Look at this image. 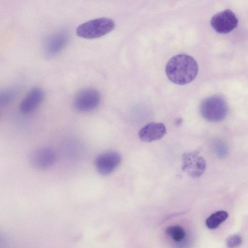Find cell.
I'll list each match as a JSON object with an SVG mask.
<instances>
[{
	"mask_svg": "<svg viewBox=\"0 0 248 248\" xmlns=\"http://www.w3.org/2000/svg\"><path fill=\"white\" fill-rule=\"evenodd\" d=\"M165 71L167 77L172 82L185 85L196 78L198 65L192 57L184 54H178L168 61Z\"/></svg>",
	"mask_w": 248,
	"mask_h": 248,
	"instance_id": "1",
	"label": "cell"
},
{
	"mask_svg": "<svg viewBox=\"0 0 248 248\" xmlns=\"http://www.w3.org/2000/svg\"><path fill=\"white\" fill-rule=\"evenodd\" d=\"M115 22L110 18L100 17L83 23L78 27L77 35L83 38L93 39L101 37L115 28Z\"/></svg>",
	"mask_w": 248,
	"mask_h": 248,
	"instance_id": "2",
	"label": "cell"
},
{
	"mask_svg": "<svg viewBox=\"0 0 248 248\" xmlns=\"http://www.w3.org/2000/svg\"><path fill=\"white\" fill-rule=\"evenodd\" d=\"M200 111L202 116L207 121L217 122L225 119L228 114V107L223 98L214 95L202 102Z\"/></svg>",
	"mask_w": 248,
	"mask_h": 248,
	"instance_id": "3",
	"label": "cell"
},
{
	"mask_svg": "<svg viewBox=\"0 0 248 248\" xmlns=\"http://www.w3.org/2000/svg\"><path fill=\"white\" fill-rule=\"evenodd\" d=\"M182 169L190 177H200L206 168L204 158L197 152L184 153L182 156Z\"/></svg>",
	"mask_w": 248,
	"mask_h": 248,
	"instance_id": "4",
	"label": "cell"
},
{
	"mask_svg": "<svg viewBox=\"0 0 248 248\" xmlns=\"http://www.w3.org/2000/svg\"><path fill=\"white\" fill-rule=\"evenodd\" d=\"M210 24L217 32L226 34L231 32L237 27L238 20L232 11L226 9L215 14L212 17Z\"/></svg>",
	"mask_w": 248,
	"mask_h": 248,
	"instance_id": "5",
	"label": "cell"
},
{
	"mask_svg": "<svg viewBox=\"0 0 248 248\" xmlns=\"http://www.w3.org/2000/svg\"><path fill=\"white\" fill-rule=\"evenodd\" d=\"M99 93L93 88H86L79 92L74 100V106L78 110L87 112L94 109L100 102Z\"/></svg>",
	"mask_w": 248,
	"mask_h": 248,
	"instance_id": "6",
	"label": "cell"
},
{
	"mask_svg": "<svg viewBox=\"0 0 248 248\" xmlns=\"http://www.w3.org/2000/svg\"><path fill=\"white\" fill-rule=\"evenodd\" d=\"M121 155L116 151H111L103 153L95 159L94 164L97 172L101 175L110 174L120 164Z\"/></svg>",
	"mask_w": 248,
	"mask_h": 248,
	"instance_id": "7",
	"label": "cell"
},
{
	"mask_svg": "<svg viewBox=\"0 0 248 248\" xmlns=\"http://www.w3.org/2000/svg\"><path fill=\"white\" fill-rule=\"evenodd\" d=\"M29 160L31 165L39 170H46L54 164L56 155L51 149L43 148L32 151L29 155Z\"/></svg>",
	"mask_w": 248,
	"mask_h": 248,
	"instance_id": "8",
	"label": "cell"
},
{
	"mask_svg": "<svg viewBox=\"0 0 248 248\" xmlns=\"http://www.w3.org/2000/svg\"><path fill=\"white\" fill-rule=\"evenodd\" d=\"M68 41V35L62 31L49 36L45 43V52L46 56L53 57L60 52L66 46Z\"/></svg>",
	"mask_w": 248,
	"mask_h": 248,
	"instance_id": "9",
	"label": "cell"
},
{
	"mask_svg": "<svg viewBox=\"0 0 248 248\" xmlns=\"http://www.w3.org/2000/svg\"><path fill=\"white\" fill-rule=\"evenodd\" d=\"M166 133V128L163 123L152 122L142 127L138 136L141 141L150 142L161 139Z\"/></svg>",
	"mask_w": 248,
	"mask_h": 248,
	"instance_id": "10",
	"label": "cell"
},
{
	"mask_svg": "<svg viewBox=\"0 0 248 248\" xmlns=\"http://www.w3.org/2000/svg\"><path fill=\"white\" fill-rule=\"evenodd\" d=\"M44 93L38 87L32 88L23 98L20 104V111L28 114L36 109L43 101Z\"/></svg>",
	"mask_w": 248,
	"mask_h": 248,
	"instance_id": "11",
	"label": "cell"
},
{
	"mask_svg": "<svg viewBox=\"0 0 248 248\" xmlns=\"http://www.w3.org/2000/svg\"><path fill=\"white\" fill-rule=\"evenodd\" d=\"M228 217V213L225 211L220 210L216 211L211 214L206 219V225L209 229H215L224 222Z\"/></svg>",
	"mask_w": 248,
	"mask_h": 248,
	"instance_id": "12",
	"label": "cell"
},
{
	"mask_svg": "<svg viewBox=\"0 0 248 248\" xmlns=\"http://www.w3.org/2000/svg\"><path fill=\"white\" fill-rule=\"evenodd\" d=\"M166 234L176 242L183 240L186 235L185 230L179 225L171 226L166 230Z\"/></svg>",
	"mask_w": 248,
	"mask_h": 248,
	"instance_id": "13",
	"label": "cell"
},
{
	"mask_svg": "<svg viewBox=\"0 0 248 248\" xmlns=\"http://www.w3.org/2000/svg\"><path fill=\"white\" fill-rule=\"evenodd\" d=\"M242 242V237L238 234H233L228 238L226 245L228 248H235L240 246Z\"/></svg>",
	"mask_w": 248,
	"mask_h": 248,
	"instance_id": "14",
	"label": "cell"
},
{
	"mask_svg": "<svg viewBox=\"0 0 248 248\" xmlns=\"http://www.w3.org/2000/svg\"><path fill=\"white\" fill-rule=\"evenodd\" d=\"M15 91L13 90H7L1 93L0 101L1 103L5 104L9 102L14 97Z\"/></svg>",
	"mask_w": 248,
	"mask_h": 248,
	"instance_id": "15",
	"label": "cell"
},
{
	"mask_svg": "<svg viewBox=\"0 0 248 248\" xmlns=\"http://www.w3.org/2000/svg\"><path fill=\"white\" fill-rule=\"evenodd\" d=\"M216 148L217 154L218 155L220 156L221 157H223L226 155L227 151L226 147L224 144H222L221 143V144L219 143V144H217V145H216Z\"/></svg>",
	"mask_w": 248,
	"mask_h": 248,
	"instance_id": "16",
	"label": "cell"
}]
</instances>
